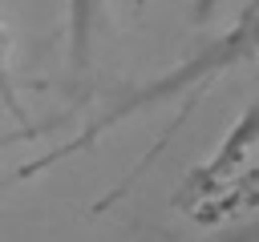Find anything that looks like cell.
Returning <instances> with one entry per match:
<instances>
[{"label": "cell", "mask_w": 259, "mask_h": 242, "mask_svg": "<svg viewBox=\"0 0 259 242\" xmlns=\"http://www.w3.org/2000/svg\"><path fill=\"white\" fill-rule=\"evenodd\" d=\"M251 52H259V20H243L231 36H223V44H214V48L198 52L194 60L178 65L166 81H154V85L134 89L130 97H121L117 105H109L93 125H85L77 141H69V145H61V149H53V153H49V157H40L32 169H45V165H53V161H61V157H69V153H77V149L93 145V141H97V133H105L109 125L125 121L130 113H142V109H150V105H158V101H166V97H174V93L190 89L194 81H210V77H219L227 65H235V60H243V56H251Z\"/></svg>", "instance_id": "6da1fadb"}, {"label": "cell", "mask_w": 259, "mask_h": 242, "mask_svg": "<svg viewBox=\"0 0 259 242\" xmlns=\"http://www.w3.org/2000/svg\"><path fill=\"white\" fill-rule=\"evenodd\" d=\"M259 145V101L231 125V133L219 141V149L206 157V165L198 169V177H190V186H198V190H214V186H223L243 161H247V153Z\"/></svg>", "instance_id": "7a4b0ae2"}, {"label": "cell", "mask_w": 259, "mask_h": 242, "mask_svg": "<svg viewBox=\"0 0 259 242\" xmlns=\"http://www.w3.org/2000/svg\"><path fill=\"white\" fill-rule=\"evenodd\" d=\"M101 16H105V0H69V65L77 73L89 65Z\"/></svg>", "instance_id": "3957f363"}]
</instances>
